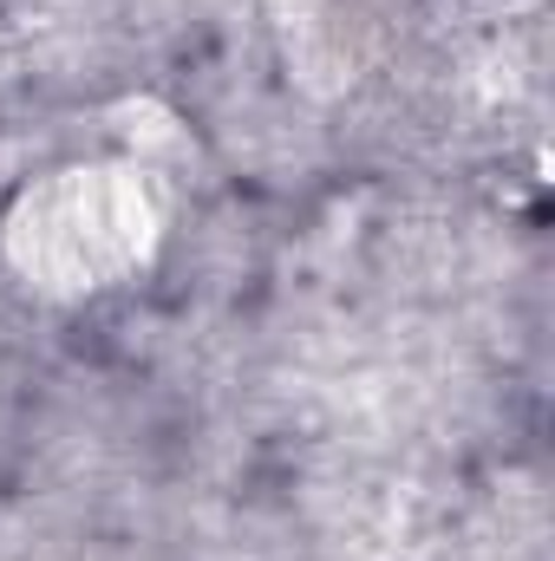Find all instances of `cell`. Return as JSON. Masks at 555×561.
<instances>
[{
    "mask_svg": "<svg viewBox=\"0 0 555 561\" xmlns=\"http://www.w3.org/2000/svg\"><path fill=\"white\" fill-rule=\"evenodd\" d=\"M157 242V203L138 170L92 163L59 170L39 190L20 196L7 216V255L33 287L53 294H92L138 268Z\"/></svg>",
    "mask_w": 555,
    "mask_h": 561,
    "instance_id": "cell-1",
    "label": "cell"
}]
</instances>
